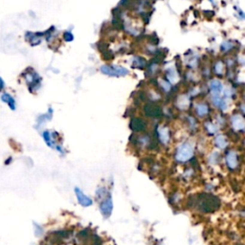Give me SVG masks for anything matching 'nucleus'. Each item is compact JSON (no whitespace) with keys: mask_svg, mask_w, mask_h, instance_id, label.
<instances>
[{"mask_svg":"<svg viewBox=\"0 0 245 245\" xmlns=\"http://www.w3.org/2000/svg\"><path fill=\"white\" fill-rule=\"evenodd\" d=\"M197 201V207L198 210H200L203 213H212L217 211L219 206L220 201L219 199L210 193H201L198 195Z\"/></svg>","mask_w":245,"mask_h":245,"instance_id":"nucleus-1","label":"nucleus"},{"mask_svg":"<svg viewBox=\"0 0 245 245\" xmlns=\"http://www.w3.org/2000/svg\"><path fill=\"white\" fill-rule=\"evenodd\" d=\"M193 156V146L190 143H183L176 149L175 159L180 163L187 162Z\"/></svg>","mask_w":245,"mask_h":245,"instance_id":"nucleus-2","label":"nucleus"},{"mask_svg":"<svg viewBox=\"0 0 245 245\" xmlns=\"http://www.w3.org/2000/svg\"><path fill=\"white\" fill-rule=\"evenodd\" d=\"M101 71L102 74L111 76V77H124L128 74V70L122 66H110V65H102L101 67Z\"/></svg>","mask_w":245,"mask_h":245,"instance_id":"nucleus-3","label":"nucleus"},{"mask_svg":"<svg viewBox=\"0 0 245 245\" xmlns=\"http://www.w3.org/2000/svg\"><path fill=\"white\" fill-rule=\"evenodd\" d=\"M113 210V201H112L111 194L108 193L106 196L102 200L100 204V211L105 217H109Z\"/></svg>","mask_w":245,"mask_h":245,"instance_id":"nucleus-4","label":"nucleus"},{"mask_svg":"<svg viewBox=\"0 0 245 245\" xmlns=\"http://www.w3.org/2000/svg\"><path fill=\"white\" fill-rule=\"evenodd\" d=\"M144 113L150 118H159L162 115V109L155 105H146L144 107Z\"/></svg>","mask_w":245,"mask_h":245,"instance_id":"nucleus-5","label":"nucleus"},{"mask_svg":"<svg viewBox=\"0 0 245 245\" xmlns=\"http://www.w3.org/2000/svg\"><path fill=\"white\" fill-rule=\"evenodd\" d=\"M75 194L77 196L78 202H79L82 207H89L93 204V201L90 197H88L86 194L80 188H75Z\"/></svg>","mask_w":245,"mask_h":245,"instance_id":"nucleus-6","label":"nucleus"},{"mask_svg":"<svg viewBox=\"0 0 245 245\" xmlns=\"http://www.w3.org/2000/svg\"><path fill=\"white\" fill-rule=\"evenodd\" d=\"M226 164L227 167L230 170H236L238 166V153L234 150H230L228 151V153L226 154Z\"/></svg>","mask_w":245,"mask_h":245,"instance_id":"nucleus-7","label":"nucleus"},{"mask_svg":"<svg viewBox=\"0 0 245 245\" xmlns=\"http://www.w3.org/2000/svg\"><path fill=\"white\" fill-rule=\"evenodd\" d=\"M146 123L142 118H133L130 122V128L135 132H141L146 129Z\"/></svg>","mask_w":245,"mask_h":245,"instance_id":"nucleus-8","label":"nucleus"},{"mask_svg":"<svg viewBox=\"0 0 245 245\" xmlns=\"http://www.w3.org/2000/svg\"><path fill=\"white\" fill-rule=\"evenodd\" d=\"M231 123H232V125L233 127L236 130H242L245 126V123H244V119L243 117L241 116V115H235L232 117V120H231Z\"/></svg>","mask_w":245,"mask_h":245,"instance_id":"nucleus-9","label":"nucleus"},{"mask_svg":"<svg viewBox=\"0 0 245 245\" xmlns=\"http://www.w3.org/2000/svg\"><path fill=\"white\" fill-rule=\"evenodd\" d=\"M158 137L161 143L163 144H168L170 141V131L168 127L165 126H160L158 128Z\"/></svg>","mask_w":245,"mask_h":245,"instance_id":"nucleus-10","label":"nucleus"},{"mask_svg":"<svg viewBox=\"0 0 245 245\" xmlns=\"http://www.w3.org/2000/svg\"><path fill=\"white\" fill-rule=\"evenodd\" d=\"M1 100L5 102V104H7L11 109H13V110L16 109V101H14V99L10 94H8V93H4V94L1 96Z\"/></svg>","mask_w":245,"mask_h":245,"instance_id":"nucleus-11","label":"nucleus"},{"mask_svg":"<svg viewBox=\"0 0 245 245\" xmlns=\"http://www.w3.org/2000/svg\"><path fill=\"white\" fill-rule=\"evenodd\" d=\"M215 145H217L219 149H225L228 146V141L225 138L223 135H217L215 137Z\"/></svg>","mask_w":245,"mask_h":245,"instance_id":"nucleus-12","label":"nucleus"},{"mask_svg":"<svg viewBox=\"0 0 245 245\" xmlns=\"http://www.w3.org/2000/svg\"><path fill=\"white\" fill-rule=\"evenodd\" d=\"M209 112V107L207 105L205 104H199L196 106V113L199 117H204L205 115H207Z\"/></svg>","mask_w":245,"mask_h":245,"instance_id":"nucleus-13","label":"nucleus"},{"mask_svg":"<svg viewBox=\"0 0 245 245\" xmlns=\"http://www.w3.org/2000/svg\"><path fill=\"white\" fill-rule=\"evenodd\" d=\"M214 72L217 75H222L224 72V64L222 61H217L214 64Z\"/></svg>","mask_w":245,"mask_h":245,"instance_id":"nucleus-14","label":"nucleus"},{"mask_svg":"<svg viewBox=\"0 0 245 245\" xmlns=\"http://www.w3.org/2000/svg\"><path fill=\"white\" fill-rule=\"evenodd\" d=\"M206 129H207L208 132L211 134H214L217 132V127H215V125L212 124V123H207V124H206Z\"/></svg>","mask_w":245,"mask_h":245,"instance_id":"nucleus-15","label":"nucleus"},{"mask_svg":"<svg viewBox=\"0 0 245 245\" xmlns=\"http://www.w3.org/2000/svg\"><path fill=\"white\" fill-rule=\"evenodd\" d=\"M233 48V43L229 41H225L221 44V50L222 51H229L230 49Z\"/></svg>","mask_w":245,"mask_h":245,"instance_id":"nucleus-16","label":"nucleus"},{"mask_svg":"<svg viewBox=\"0 0 245 245\" xmlns=\"http://www.w3.org/2000/svg\"><path fill=\"white\" fill-rule=\"evenodd\" d=\"M136 64H139L138 65L139 67H143L146 65V61L144 58H142L141 57H137L134 60V65H136Z\"/></svg>","mask_w":245,"mask_h":245,"instance_id":"nucleus-17","label":"nucleus"},{"mask_svg":"<svg viewBox=\"0 0 245 245\" xmlns=\"http://www.w3.org/2000/svg\"><path fill=\"white\" fill-rule=\"evenodd\" d=\"M63 37H64V40H66V41H72L73 40H74V37H73V35H72V33L71 32H66V33H64V35H63Z\"/></svg>","mask_w":245,"mask_h":245,"instance_id":"nucleus-18","label":"nucleus"},{"mask_svg":"<svg viewBox=\"0 0 245 245\" xmlns=\"http://www.w3.org/2000/svg\"><path fill=\"white\" fill-rule=\"evenodd\" d=\"M160 83H161V85L163 86V88H164L165 90H170V84L169 83V81H162Z\"/></svg>","mask_w":245,"mask_h":245,"instance_id":"nucleus-19","label":"nucleus"},{"mask_svg":"<svg viewBox=\"0 0 245 245\" xmlns=\"http://www.w3.org/2000/svg\"><path fill=\"white\" fill-rule=\"evenodd\" d=\"M3 87H4V81H2L1 78H0V91L3 89Z\"/></svg>","mask_w":245,"mask_h":245,"instance_id":"nucleus-20","label":"nucleus"}]
</instances>
